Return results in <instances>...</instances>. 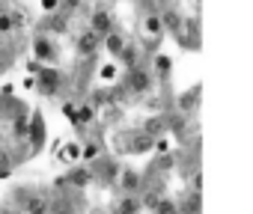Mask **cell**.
<instances>
[{
    "label": "cell",
    "instance_id": "cell-32",
    "mask_svg": "<svg viewBox=\"0 0 253 214\" xmlns=\"http://www.w3.org/2000/svg\"><path fill=\"white\" fill-rule=\"evenodd\" d=\"M149 6L158 12V9H164V6H170V0H149Z\"/></svg>",
    "mask_w": 253,
    "mask_h": 214
},
{
    "label": "cell",
    "instance_id": "cell-3",
    "mask_svg": "<svg viewBox=\"0 0 253 214\" xmlns=\"http://www.w3.org/2000/svg\"><path fill=\"white\" fill-rule=\"evenodd\" d=\"M113 140H116V149H119L122 155H146V152H152V146H155V140L146 137L140 128H137V131H119Z\"/></svg>",
    "mask_w": 253,
    "mask_h": 214
},
{
    "label": "cell",
    "instance_id": "cell-17",
    "mask_svg": "<svg viewBox=\"0 0 253 214\" xmlns=\"http://www.w3.org/2000/svg\"><path fill=\"white\" fill-rule=\"evenodd\" d=\"M116 60H119L125 69H131V66H140V63H143V48H140L137 42H134V45H131V42H125V48L119 51V57H116Z\"/></svg>",
    "mask_w": 253,
    "mask_h": 214
},
{
    "label": "cell",
    "instance_id": "cell-15",
    "mask_svg": "<svg viewBox=\"0 0 253 214\" xmlns=\"http://www.w3.org/2000/svg\"><path fill=\"white\" fill-rule=\"evenodd\" d=\"M197 107H200V86H191V89H185V92L176 98V110H179L182 116H191Z\"/></svg>",
    "mask_w": 253,
    "mask_h": 214
},
{
    "label": "cell",
    "instance_id": "cell-25",
    "mask_svg": "<svg viewBox=\"0 0 253 214\" xmlns=\"http://www.w3.org/2000/svg\"><path fill=\"white\" fill-rule=\"evenodd\" d=\"M86 6V0H60V12H66V15H75V12H81Z\"/></svg>",
    "mask_w": 253,
    "mask_h": 214
},
{
    "label": "cell",
    "instance_id": "cell-2",
    "mask_svg": "<svg viewBox=\"0 0 253 214\" xmlns=\"http://www.w3.org/2000/svg\"><path fill=\"white\" fill-rule=\"evenodd\" d=\"M12 205L21 208L24 214H48L51 211V196L36 190V187H18L12 193Z\"/></svg>",
    "mask_w": 253,
    "mask_h": 214
},
{
    "label": "cell",
    "instance_id": "cell-1",
    "mask_svg": "<svg viewBox=\"0 0 253 214\" xmlns=\"http://www.w3.org/2000/svg\"><path fill=\"white\" fill-rule=\"evenodd\" d=\"M152 83H155V74H152V69H149L146 63H140V66L125 69V74H122V83H119L116 89H119V95H125V98H134V101H140V98H146V95L152 92Z\"/></svg>",
    "mask_w": 253,
    "mask_h": 214
},
{
    "label": "cell",
    "instance_id": "cell-27",
    "mask_svg": "<svg viewBox=\"0 0 253 214\" xmlns=\"http://www.w3.org/2000/svg\"><path fill=\"white\" fill-rule=\"evenodd\" d=\"M12 134H18L21 140H27V116H24V113L15 119V125H12Z\"/></svg>",
    "mask_w": 253,
    "mask_h": 214
},
{
    "label": "cell",
    "instance_id": "cell-26",
    "mask_svg": "<svg viewBox=\"0 0 253 214\" xmlns=\"http://www.w3.org/2000/svg\"><path fill=\"white\" fill-rule=\"evenodd\" d=\"M155 74H158L161 80H167V77H170V60H167L164 54H158V57H155Z\"/></svg>",
    "mask_w": 253,
    "mask_h": 214
},
{
    "label": "cell",
    "instance_id": "cell-21",
    "mask_svg": "<svg viewBox=\"0 0 253 214\" xmlns=\"http://www.w3.org/2000/svg\"><path fill=\"white\" fill-rule=\"evenodd\" d=\"M149 211H152V214H179V205H176V199H170V196H158Z\"/></svg>",
    "mask_w": 253,
    "mask_h": 214
},
{
    "label": "cell",
    "instance_id": "cell-22",
    "mask_svg": "<svg viewBox=\"0 0 253 214\" xmlns=\"http://www.w3.org/2000/svg\"><path fill=\"white\" fill-rule=\"evenodd\" d=\"M60 161H63V164L81 161V143H66V146L60 149Z\"/></svg>",
    "mask_w": 253,
    "mask_h": 214
},
{
    "label": "cell",
    "instance_id": "cell-12",
    "mask_svg": "<svg viewBox=\"0 0 253 214\" xmlns=\"http://www.w3.org/2000/svg\"><path fill=\"white\" fill-rule=\"evenodd\" d=\"M158 18H161V27H164V33H179L182 30V24H185V18H182V12L176 9V6H164V9H158Z\"/></svg>",
    "mask_w": 253,
    "mask_h": 214
},
{
    "label": "cell",
    "instance_id": "cell-10",
    "mask_svg": "<svg viewBox=\"0 0 253 214\" xmlns=\"http://www.w3.org/2000/svg\"><path fill=\"white\" fill-rule=\"evenodd\" d=\"M86 30H92L98 39H104V36H107L110 30H116V27H113V18H110L107 9H95V12L89 15V27H86Z\"/></svg>",
    "mask_w": 253,
    "mask_h": 214
},
{
    "label": "cell",
    "instance_id": "cell-14",
    "mask_svg": "<svg viewBox=\"0 0 253 214\" xmlns=\"http://www.w3.org/2000/svg\"><path fill=\"white\" fill-rule=\"evenodd\" d=\"M116 181H119V190H122V193H140V187H143L140 173L131 170V167H122V173H119Z\"/></svg>",
    "mask_w": 253,
    "mask_h": 214
},
{
    "label": "cell",
    "instance_id": "cell-16",
    "mask_svg": "<svg viewBox=\"0 0 253 214\" xmlns=\"http://www.w3.org/2000/svg\"><path fill=\"white\" fill-rule=\"evenodd\" d=\"M113 211H116V214H140V211H143L140 193H119V202H116Z\"/></svg>",
    "mask_w": 253,
    "mask_h": 214
},
{
    "label": "cell",
    "instance_id": "cell-9",
    "mask_svg": "<svg viewBox=\"0 0 253 214\" xmlns=\"http://www.w3.org/2000/svg\"><path fill=\"white\" fill-rule=\"evenodd\" d=\"M140 131H143L146 137H152V140L167 137V131H170L167 113H152V116H146V119H143V125H140Z\"/></svg>",
    "mask_w": 253,
    "mask_h": 214
},
{
    "label": "cell",
    "instance_id": "cell-31",
    "mask_svg": "<svg viewBox=\"0 0 253 214\" xmlns=\"http://www.w3.org/2000/svg\"><path fill=\"white\" fill-rule=\"evenodd\" d=\"M0 214H24V211H21V208H15L12 202H6L3 208H0Z\"/></svg>",
    "mask_w": 253,
    "mask_h": 214
},
{
    "label": "cell",
    "instance_id": "cell-11",
    "mask_svg": "<svg viewBox=\"0 0 253 214\" xmlns=\"http://www.w3.org/2000/svg\"><path fill=\"white\" fill-rule=\"evenodd\" d=\"M89 181H92L89 167H72L63 178H57V184H60V187H63V184H66V187H86Z\"/></svg>",
    "mask_w": 253,
    "mask_h": 214
},
{
    "label": "cell",
    "instance_id": "cell-18",
    "mask_svg": "<svg viewBox=\"0 0 253 214\" xmlns=\"http://www.w3.org/2000/svg\"><path fill=\"white\" fill-rule=\"evenodd\" d=\"M143 33L149 36V42H161L164 27H161V18H158V12H155V9H149V12L143 15Z\"/></svg>",
    "mask_w": 253,
    "mask_h": 214
},
{
    "label": "cell",
    "instance_id": "cell-19",
    "mask_svg": "<svg viewBox=\"0 0 253 214\" xmlns=\"http://www.w3.org/2000/svg\"><path fill=\"white\" fill-rule=\"evenodd\" d=\"M125 42H128V39H125V36H122L119 30H110V33H107V36L101 39V48H104V51H107L110 57H119V51L125 48Z\"/></svg>",
    "mask_w": 253,
    "mask_h": 214
},
{
    "label": "cell",
    "instance_id": "cell-23",
    "mask_svg": "<svg viewBox=\"0 0 253 214\" xmlns=\"http://www.w3.org/2000/svg\"><path fill=\"white\" fill-rule=\"evenodd\" d=\"M95 158H101V146H98L95 140L84 143V146H81V161H84V164H92Z\"/></svg>",
    "mask_w": 253,
    "mask_h": 214
},
{
    "label": "cell",
    "instance_id": "cell-7",
    "mask_svg": "<svg viewBox=\"0 0 253 214\" xmlns=\"http://www.w3.org/2000/svg\"><path fill=\"white\" fill-rule=\"evenodd\" d=\"M86 167H89L92 178H98L101 184H113V181L119 178V173H122V167H119L116 161H107V158H95V161L86 164Z\"/></svg>",
    "mask_w": 253,
    "mask_h": 214
},
{
    "label": "cell",
    "instance_id": "cell-8",
    "mask_svg": "<svg viewBox=\"0 0 253 214\" xmlns=\"http://www.w3.org/2000/svg\"><path fill=\"white\" fill-rule=\"evenodd\" d=\"M27 143H30V155L45 146V116L39 110L27 119Z\"/></svg>",
    "mask_w": 253,
    "mask_h": 214
},
{
    "label": "cell",
    "instance_id": "cell-29",
    "mask_svg": "<svg viewBox=\"0 0 253 214\" xmlns=\"http://www.w3.org/2000/svg\"><path fill=\"white\" fill-rule=\"evenodd\" d=\"M116 71H119V69H116L113 63H107V66H101V77H104V80H116Z\"/></svg>",
    "mask_w": 253,
    "mask_h": 214
},
{
    "label": "cell",
    "instance_id": "cell-30",
    "mask_svg": "<svg viewBox=\"0 0 253 214\" xmlns=\"http://www.w3.org/2000/svg\"><path fill=\"white\" fill-rule=\"evenodd\" d=\"M57 6H60V0H42V9H45V15H48V12H57Z\"/></svg>",
    "mask_w": 253,
    "mask_h": 214
},
{
    "label": "cell",
    "instance_id": "cell-20",
    "mask_svg": "<svg viewBox=\"0 0 253 214\" xmlns=\"http://www.w3.org/2000/svg\"><path fill=\"white\" fill-rule=\"evenodd\" d=\"M92 122H95V107L92 104L84 101L81 107H75V122H72L75 128H84V125H92Z\"/></svg>",
    "mask_w": 253,
    "mask_h": 214
},
{
    "label": "cell",
    "instance_id": "cell-6",
    "mask_svg": "<svg viewBox=\"0 0 253 214\" xmlns=\"http://www.w3.org/2000/svg\"><path fill=\"white\" fill-rule=\"evenodd\" d=\"M69 21H72V15H66V12H48L42 21H39V33H45V36H66L69 33Z\"/></svg>",
    "mask_w": 253,
    "mask_h": 214
},
{
    "label": "cell",
    "instance_id": "cell-13",
    "mask_svg": "<svg viewBox=\"0 0 253 214\" xmlns=\"http://www.w3.org/2000/svg\"><path fill=\"white\" fill-rule=\"evenodd\" d=\"M75 48H78V54H81V57L92 60V54L101 48V39H98L92 30H81V33H78V42H75Z\"/></svg>",
    "mask_w": 253,
    "mask_h": 214
},
{
    "label": "cell",
    "instance_id": "cell-4",
    "mask_svg": "<svg viewBox=\"0 0 253 214\" xmlns=\"http://www.w3.org/2000/svg\"><path fill=\"white\" fill-rule=\"evenodd\" d=\"M33 57H36L39 66H57L60 63V51H57L54 36L36 33V39H33Z\"/></svg>",
    "mask_w": 253,
    "mask_h": 214
},
{
    "label": "cell",
    "instance_id": "cell-24",
    "mask_svg": "<svg viewBox=\"0 0 253 214\" xmlns=\"http://www.w3.org/2000/svg\"><path fill=\"white\" fill-rule=\"evenodd\" d=\"M12 167H15V158H12V152L0 146V178H3V176H9V173H12Z\"/></svg>",
    "mask_w": 253,
    "mask_h": 214
},
{
    "label": "cell",
    "instance_id": "cell-28",
    "mask_svg": "<svg viewBox=\"0 0 253 214\" xmlns=\"http://www.w3.org/2000/svg\"><path fill=\"white\" fill-rule=\"evenodd\" d=\"M48 214H75V205L72 202H51Z\"/></svg>",
    "mask_w": 253,
    "mask_h": 214
},
{
    "label": "cell",
    "instance_id": "cell-5",
    "mask_svg": "<svg viewBox=\"0 0 253 214\" xmlns=\"http://www.w3.org/2000/svg\"><path fill=\"white\" fill-rule=\"evenodd\" d=\"M36 86H39L42 95H57L63 89V71L54 69V66H42L36 71Z\"/></svg>",
    "mask_w": 253,
    "mask_h": 214
}]
</instances>
